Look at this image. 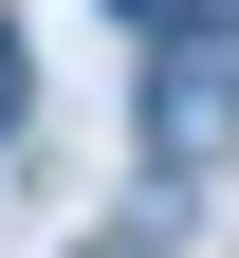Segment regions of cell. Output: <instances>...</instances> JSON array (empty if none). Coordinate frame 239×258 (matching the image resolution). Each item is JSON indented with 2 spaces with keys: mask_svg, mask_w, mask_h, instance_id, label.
Masks as SVG:
<instances>
[{
  "mask_svg": "<svg viewBox=\"0 0 239 258\" xmlns=\"http://www.w3.org/2000/svg\"><path fill=\"white\" fill-rule=\"evenodd\" d=\"M147 129H166V148L202 166V148L239 129V92H221V55H166V92H147Z\"/></svg>",
  "mask_w": 239,
  "mask_h": 258,
  "instance_id": "6da1fadb",
  "label": "cell"
},
{
  "mask_svg": "<svg viewBox=\"0 0 239 258\" xmlns=\"http://www.w3.org/2000/svg\"><path fill=\"white\" fill-rule=\"evenodd\" d=\"M19 111H37V74H19V19H0V129H19Z\"/></svg>",
  "mask_w": 239,
  "mask_h": 258,
  "instance_id": "7a4b0ae2",
  "label": "cell"
},
{
  "mask_svg": "<svg viewBox=\"0 0 239 258\" xmlns=\"http://www.w3.org/2000/svg\"><path fill=\"white\" fill-rule=\"evenodd\" d=\"M129 19H147V37H166V19H184V37H202V19H221V0H129Z\"/></svg>",
  "mask_w": 239,
  "mask_h": 258,
  "instance_id": "3957f363",
  "label": "cell"
}]
</instances>
